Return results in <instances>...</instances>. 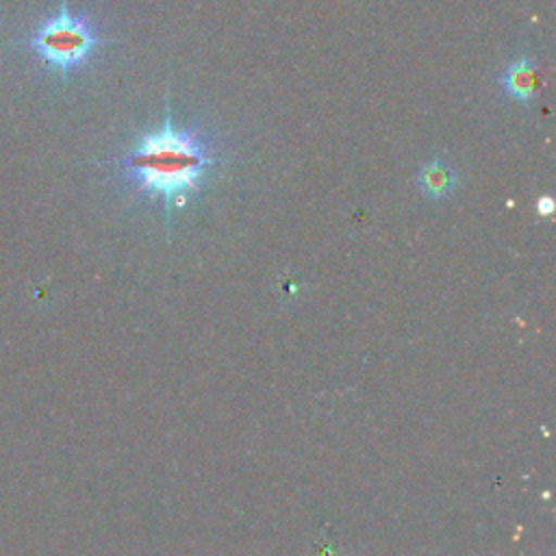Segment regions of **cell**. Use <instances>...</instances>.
I'll return each mask as SVG.
<instances>
[{
  "label": "cell",
  "mask_w": 556,
  "mask_h": 556,
  "mask_svg": "<svg viewBox=\"0 0 556 556\" xmlns=\"http://www.w3.org/2000/svg\"><path fill=\"white\" fill-rule=\"evenodd\" d=\"M222 161L217 141L202 128L176 124L167 102L163 124L141 132L119 156L117 169L137 198L161 202L172 232L174 215L202 193Z\"/></svg>",
  "instance_id": "6da1fadb"
},
{
  "label": "cell",
  "mask_w": 556,
  "mask_h": 556,
  "mask_svg": "<svg viewBox=\"0 0 556 556\" xmlns=\"http://www.w3.org/2000/svg\"><path fill=\"white\" fill-rule=\"evenodd\" d=\"M13 43L24 46L48 72L65 80L96 56L102 46V30L91 15L76 13L67 7V0H61L52 15Z\"/></svg>",
  "instance_id": "7a4b0ae2"
},
{
  "label": "cell",
  "mask_w": 556,
  "mask_h": 556,
  "mask_svg": "<svg viewBox=\"0 0 556 556\" xmlns=\"http://www.w3.org/2000/svg\"><path fill=\"white\" fill-rule=\"evenodd\" d=\"M500 83L504 93L519 104H528L536 100L541 91V72L536 61L526 54L517 56L506 65Z\"/></svg>",
  "instance_id": "3957f363"
},
{
  "label": "cell",
  "mask_w": 556,
  "mask_h": 556,
  "mask_svg": "<svg viewBox=\"0 0 556 556\" xmlns=\"http://www.w3.org/2000/svg\"><path fill=\"white\" fill-rule=\"evenodd\" d=\"M456 185H458L456 169L441 159H432L424 163L417 172V187L430 200L447 198L456 189Z\"/></svg>",
  "instance_id": "277c9868"
},
{
  "label": "cell",
  "mask_w": 556,
  "mask_h": 556,
  "mask_svg": "<svg viewBox=\"0 0 556 556\" xmlns=\"http://www.w3.org/2000/svg\"><path fill=\"white\" fill-rule=\"evenodd\" d=\"M536 211H539L541 215H545V217H547V215H549V211H552V200H549V198H541V200H539V204H536Z\"/></svg>",
  "instance_id": "5b68a950"
}]
</instances>
